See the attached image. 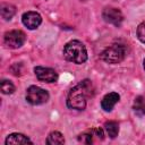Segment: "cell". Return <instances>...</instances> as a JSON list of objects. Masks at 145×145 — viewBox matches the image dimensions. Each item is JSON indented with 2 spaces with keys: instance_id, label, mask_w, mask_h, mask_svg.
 <instances>
[{
  "instance_id": "obj_1",
  "label": "cell",
  "mask_w": 145,
  "mask_h": 145,
  "mask_svg": "<svg viewBox=\"0 0 145 145\" xmlns=\"http://www.w3.org/2000/svg\"><path fill=\"white\" fill-rule=\"evenodd\" d=\"M93 94V85L91 80L85 79L72 87L67 97V106L75 110H84L86 106V99Z\"/></svg>"
},
{
  "instance_id": "obj_2",
  "label": "cell",
  "mask_w": 145,
  "mask_h": 145,
  "mask_svg": "<svg viewBox=\"0 0 145 145\" xmlns=\"http://www.w3.org/2000/svg\"><path fill=\"white\" fill-rule=\"evenodd\" d=\"M63 57L72 63H84L87 59V51L85 45L77 40L68 42L63 48Z\"/></svg>"
},
{
  "instance_id": "obj_3",
  "label": "cell",
  "mask_w": 145,
  "mask_h": 145,
  "mask_svg": "<svg viewBox=\"0 0 145 145\" xmlns=\"http://www.w3.org/2000/svg\"><path fill=\"white\" fill-rule=\"evenodd\" d=\"M126 57V46L122 44H111L105 48L101 53V59L109 63H118L122 61Z\"/></svg>"
},
{
  "instance_id": "obj_4",
  "label": "cell",
  "mask_w": 145,
  "mask_h": 145,
  "mask_svg": "<svg viewBox=\"0 0 145 145\" xmlns=\"http://www.w3.org/2000/svg\"><path fill=\"white\" fill-rule=\"evenodd\" d=\"M26 100L33 105L43 104L49 100V93L39 86H29L26 91Z\"/></svg>"
},
{
  "instance_id": "obj_5",
  "label": "cell",
  "mask_w": 145,
  "mask_h": 145,
  "mask_svg": "<svg viewBox=\"0 0 145 145\" xmlns=\"http://www.w3.org/2000/svg\"><path fill=\"white\" fill-rule=\"evenodd\" d=\"M3 41H5V44L7 46L12 48V49H17V48H20L25 43L26 35L23 31L12 29V31H9L5 34Z\"/></svg>"
},
{
  "instance_id": "obj_6",
  "label": "cell",
  "mask_w": 145,
  "mask_h": 145,
  "mask_svg": "<svg viewBox=\"0 0 145 145\" xmlns=\"http://www.w3.org/2000/svg\"><path fill=\"white\" fill-rule=\"evenodd\" d=\"M102 17L103 19L109 23L112 24L117 27H119L123 20V16L122 12L118 9V8H113V7H108L102 11Z\"/></svg>"
},
{
  "instance_id": "obj_7",
  "label": "cell",
  "mask_w": 145,
  "mask_h": 145,
  "mask_svg": "<svg viewBox=\"0 0 145 145\" xmlns=\"http://www.w3.org/2000/svg\"><path fill=\"white\" fill-rule=\"evenodd\" d=\"M35 75L37 77L39 80L41 82H45V83H54L58 79V74L56 72L54 69L52 68H48V67H41L37 66L34 68Z\"/></svg>"
},
{
  "instance_id": "obj_8",
  "label": "cell",
  "mask_w": 145,
  "mask_h": 145,
  "mask_svg": "<svg viewBox=\"0 0 145 145\" xmlns=\"http://www.w3.org/2000/svg\"><path fill=\"white\" fill-rule=\"evenodd\" d=\"M22 20H23V24L27 28L35 29L40 26V24L42 22V17L36 11H27L22 16Z\"/></svg>"
},
{
  "instance_id": "obj_9",
  "label": "cell",
  "mask_w": 145,
  "mask_h": 145,
  "mask_svg": "<svg viewBox=\"0 0 145 145\" xmlns=\"http://www.w3.org/2000/svg\"><path fill=\"white\" fill-rule=\"evenodd\" d=\"M119 99H120V96H119V94L116 93V92H111V93L106 94V95L102 99V101H101V106H102V109H103L104 111H106V112L111 111V110L113 109V106L116 105V103L119 101Z\"/></svg>"
},
{
  "instance_id": "obj_10",
  "label": "cell",
  "mask_w": 145,
  "mask_h": 145,
  "mask_svg": "<svg viewBox=\"0 0 145 145\" xmlns=\"http://www.w3.org/2000/svg\"><path fill=\"white\" fill-rule=\"evenodd\" d=\"M6 144L9 145V144H12V145H17V144H32V140L23 135V134H18V133H14V134H10L7 138H6Z\"/></svg>"
},
{
  "instance_id": "obj_11",
  "label": "cell",
  "mask_w": 145,
  "mask_h": 145,
  "mask_svg": "<svg viewBox=\"0 0 145 145\" xmlns=\"http://www.w3.org/2000/svg\"><path fill=\"white\" fill-rule=\"evenodd\" d=\"M104 129L106 130V134L111 138H116L118 133H119V125L117 121H106L104 123Z\"/></svg>"
},
{
  "instance_id": "obj_12",
  "label": "cell",
  "mask_w": 145,
  "mask_h": 145,
  "mask_svg": "<svg viewBox=\"0 0 145 145\" xmlns=\"http://www.w3.org/2000/svg\"><path fill=\"white\" fill-rule=\"evenodd\" d=\"M133 109L137 114L144 116L145 114V97L144 96H137L134 101Z\"/></svg>"
},
{
  "instance_id": "obj_13",
  "label": "cell",
  "mask_w": 145,
  "mask_h": 145,
  "mask_svg": "<svg viewBox=\"0 0 145 145\" xmlns=\"http://www.w3.org/2000/svg\"><path fill=\"white\" fill-rule=\"evenodd\" d=\"M63 143H65V138L62 134L59 131H52L46 139V144L49 145H57V144H63Z\"/></svg>"
},
{
  "instance_id": "obj_14",
  "label": "cell",
  "mask_w": 145,
  "mask_h": 145,
  "mask_svg": "<svg viewBox=\"0 0 145 145\" xmlns=\"http://www.w3.org/2000/svg\"><path fill=\"white\" fill-rule=\"evenodd\" d=\"M15 15V7L8 3H3L1 6V16L5 19H10Z\"/></svg>"
},
{
  "instance_id": "obj_15",
  "label": "cell",
  "mask_w": 145,
  "mask_h": 145,
  "mask_svg": "<svg viewBox=\"0 0 145 145\" xmlns=\"http://www.w3.org/2000/svg\"><path fill=\"white\" fill-rule=\"evenodd\" d=\"M1 92L3 94H12L15 92V86L11 82L7 80V79H3L1 82Z\"/></svg>"
},
{
  "instance_id": "obj_16",
  "label": "cell",
  "mask_w": 145,
  "mask_h": 145,
  "mask_svg": "<svg viewBox=\"0 0 145 145\" xmlns=\"http://www.w3.org/2000/svg\"><path fill=\"white\" fill-rule=\"evenodd\" d=\"M93 136H94V133H93V129L92 130H88L86 133H83L78 136V140L82 142V143H85V144H91L93 142Z\"/></svg>"
},
{
  "instance_id": "obj_17",
  "label": "cell",
  "mask_w": 145,
  "mask_h": 145,
  "mask_svg": "<svg viewBox=\"0 0 145 145\" xmlns=\"http://www.w3.org/2000/svg\"><path fill=\"white\" fill-rule=\"evenodd\" d=\"M137 37L138 40L145 44V22L140 23L137 27Z\"/></svg>"
},
{
  "instance_id": "obj_18",
  "label": "cell",
  "mask_w": 145,
  "mask_h": 145,
  "mask_svg": "<svg viewBox=\"0 0 145 145\" xmlns=\"http://www.w3.org/2000/svg\"><path fill=\"white\" fill-rule=\"evenodd\" d=\"M143 63H144V69H145V59H144V62Z\"/></svg>"
}]
</instances>
